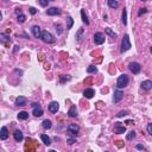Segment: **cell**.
Returning <instances> with one entry per match:
<instances>
[{"mask_svg":"<svg viewBox=\"0 0 152 152\" xmlns=\"http://www.w3.org/2000/svg\"><path fill=\"white\" fill-rule=\"evenodd\" d=\"M131 48H132V45H131V42H130V36L128 34H125L123 38V42H121V50H120V52L124 54V52L130 50Z\"/></svg>","mask_w":152,"mask_h":152,"instance_id":"obj_1","label":"cell"},{"mask_svg":"<svg viewBox=\"0 0 152 152\" xmlns=\"http://www.w3.org/2000/svg\"><path fill=\"white\" fill-rule=\"evenodd\" d=\"M128 76L126 75V74H123V75H120L118 77V81H117V87H118L119 89L121 88H125L127 85H128Z\"/></svg>","mask_w":152,"mask_h":152,"instance_id":"obj_2","label":"cell"},{"mask_svg":"<svg viewBox=\"0 0 152 152\" xmlns=\"http://www.w3.org/2000/svg\"><path fill=\"white\" fill-rule=\"evenodd\" d=\"M41 38H42V41L44 43H54V41H55V38H54V36L50 33V32H48V31H42V36H41Z\"/></svg>","mask_w":152,"mask_h":152,"instance_id":"obj_3","label":"cell"},{"mask_svg":"<svg viewBox=\"0 0 152 152\" xmlns=\"http://www.w3.org/2000/svg\"><path fill=\"white\" fill-rule=\"evenodd\" d=\"M128 69L131 70V72H133V74H139L140 70H141V65H140L138 62H131V63L128 64Z\"/></svg>","mask_w":152,"mask_h":152,"instance_id":"obj_4","label":"cell"},{"mask_svg":"<svg viewBox=\"0 0 152 152\" xmlns=\"http://www.w3.org/2000/svg\"><path fill=\"white\" fill-rule=\"evenodd\" d=\"M32 107H33V110H32V113H33L34 117H42L43 115V108L42 106L39 105V103H37V102H34V103H32Z\"/></svg>","mask_w":152,"mask_h":152,"instance_id":"obj_5","label":"cell"},{"mask_svg":"<svg viewBox=\"0 0 152 152\" xmlns=\"http://www.w3.org/2000/svg\"><path fill=\"white\" fill-rule=\"evenodd\" d=\"M94 43L96 44V45H101L105 43V36L102 32H95L94 34Z\"/></svg>","mask_w":152,"mask_h":152,"instance_id":"obj_6","label":"cell"},{"mask_svg":"<svg viewBox=\"0 0 152 152\" xmlns=\"http://www.w3.org/2000/svg\"><path fill=\"white\" fill-rule=\"evenodd\" d=\"M124 97V93L121 92V90H115L114 92V95H113V102L114 103H118V102H120L121 100H123Z\"/></svg>","mask_w":152,"mask_h":152,"instance_id":"obj_7","label":"cell"},{"mask_svg":"<svg viewBox=\"0 0 152 152\" xmlns=\"http://www.w3.org/2000/svg\"><path fill=\"white\" fill-rule=\"evenodd\" d=\"M114 132L118 133V134H121V133H125L126 132V127L121 125V123H115L114 125Z\"/></svg>","mask_w":152,"mask_h":152,"instance_id":"obj_8","label":"cell"},{"mask_svg":"<svg viewBox=\"0 0 152 152\" xmlns=\"http://www.w3.org/2000/svg\"><path fill=\"white\" fill-rule=\"evenodd\" d=\"M58 109H59V103L57 101H51L49 103V110L51 113H57Z\"/></svg>","mask_w":152,"mask_h":152,"instance_id":"obj_9","label":"cell"},{"mask_svg":"<svg viewBox=\"0 0 152 152\" xmlns=\"http://www.w3.org/2000/svg\"><path fill=\"white\" fill-rule=\"evenodd\" d=\"M62 13V11L59 9H57V7H50V9L47 10V14L48 16H58V14H61Z\"/></svg>","mask_w":152,"mask_h":152,"instance_id":"obj_10","label":"cell"},{"mask_svg":"<svg viewBox=\"0 0 152 152\" xmlns=\"http://www.w3.org/2000/svg\"><path fill=\"white\" fill-rule=\"evenodd\" d=\"M79 130H80V128H79V126H77L76 124H71V125H69V126H68V132H69L71 135L77 134Z\"/></svg>","mask_w":152,"mask_h":152,"instance_id":"obj_11","label":"cell"},{"mask_svg":"<svg viewBox=\"0 0 152 152\" xmlns=\"http://www.w3.org/2000/svg\"><path fill=\"white\" fill-rule=\"evenodd\" d=\"M9 135H10V133H9L7 127L3 126V127H1V131H0V139H1V140H6L7 138H9Z\"/></svg>","mask_w":152,"mask_h":152,"instance_id":"obj_12","label":"cell"},{"mask_svg":"<svg viewBox=\"0 0 152 152\" xmlns=\"http://www.w3.org/2000/svg\"><path fill=\"white\" fill-rule=\"evenodd\" d=\"M16 105L17 106H26L27 105V99L25 96H18L16 99Z\"/></svg>","mask_w":152,"mask_h":152,"instance_id":"obj_13","label":"cell"},{"mask_svg":"<svg viewBox=\"0 0 152 152\" xmlns=\"http://www.w3.org/2000/svg\"><path fill=\"white\" fill-rule=\"evenodd\" d=\"M32 33H33V36L36 38H41V36H42V30H41V27L38 25H34L32 26Z\"/></svg>","mask_w":152,"mask_h":152,"instance_id":"obj_14","label":"cell"},{"mask_svg":"<svg viewBox=\"0 0 152 152\" xmlns=\"http://www.w3.org/2000/svg\"><path fill=\"white\" fill-rule=\"evenodd\" d=\"M95 95V90H94L93 88H87L83 92V96L87 97V99H92V97Z\"/></svg>","mask_w":152,"mask_h":152,"instance_id":"obj_15","label":"cell"},{"mask_svg":"<svg viewBox=\"0 0 152 152\" xmlns=\"http://www.w3.org/2000/svg\"><path fill=\"white\" fill-rule=\"evenodd\" d=\"M13 137H14V140H16L17 143H20L21 140L24 139V135H23V133H21L19 130H16V131H14V133H13Z\"/></svg>","mask_w":152,"mask_h":152,"instance_id":"obj_16","label":"cell"},{"mask_svg":"<svg viewBox=\"0 0 152 152\" xmlns=\"http://www.w3.org/2000/svg\"><path fill=\"white\" fill-rule=\"evenodd\" d=\"M141 88L144 90H150V89H152V81H150V80L143 81L141 82Z\"/></svg>","mask_w":152,"mask_h":152,"instance_id":"obj_17","label":"cell"},{"mask_svg":"<svg viewBox=\"0 0 152 152\" xmlns=\"http://www.w3.org/2000/svg\"><path fill=\"white\" fill-rule=\"evenodd\" d=\"M68 115L70 118H76L77 117V108H76V106H71L70 107V109L68 110Z\"/></svg>","mask_w":152,"mask_h":152,"instance_id":"obj_18","label":"cell"},{"mask_svg":"<svg viewBox=\"0 0 152 152\" xmlns=\"http://www.w3.org/2000/svg\"><path fill=\"white\" fill-rule=\"evenodd\" d=\"M107 5L109 9H118L119 7V3L117 0H107Z\"/></svg>","mask_w":152,"mask_h":152,"instance_id":"obj_19","label":"cell"},{"mask_svg":"<svg viewBox=\"0 0 152 152\" xmlns=\"http://www.w3.org/2000/svg\"><path fill=\"white\" fill-rule=\"evenodd\" d=\"M41 139H42V141L44 143V145H47V146H49V145L51 144L50 137H48L47 134H42V135H41Z\"/></svg>","mask_w":152,"mask_h":152,"instance_id":"obj_20","label":"cell"},{"mask_svg":"<svg viewBox=\"0 0 152 152\" xmlns=\"http://www.w3.org/2000/svg\"><path fill=\"white\" fill-rule=\"evenodd\" d=\"M18 119L19 120H26V119H29V113L25 112V110H21L18 113Z\"/></svg>","mask_w":152,"mask_h":152,"instance_id":"obj_21","label":"cell"},{"mask_svg":"<svg viewBox=\"0 0 152 152\" xmlns=\"http://www.w3.org/2000/svg\"><path fill=\"white\" fill-rule=\"evenodd\" d=\"M81 17H82V21L86 23L87 25H89V20H88V17H87V14H86L85 10H81Z\"/></svg>","mask_w":152,"mask_h":152,"instance_id":"obj_22","label":"cell"},{"mask_svg":"<svg viewBox=\"0 0 152 152\" xmlns=\"http://www.w3.org/2000/svg\"><path fill=\"white\" fill-rule=\"evenodd\" d=\"M105 31H106V33L108 34V36H110L112 38H117V37H118V34L115 33V32H113V31H112V30H110L109 27H106Z\"/></svg>","mask_w":152,"mask_h":152,"instance_id":"obj_23","label":"cell"},{"mask_svg":"<svg viewBox=\"0 0 152 152\" xmlns=\"http://www.w3.org/2000/svg\"><path fill=\"white\" fill-rule=\"evenodd\" d=\"M135 137H137L135 131H130V133H127V135H126V139L127 140H132V139H134Z\"/></svg>","mask_w":152,"mask_h":152,"instance_id":"obj_24","label":"cell"},{"mask_svg":"<svg viewBox=\"0 0 152 152\" xmlns=\"http://www.w3.org/2000/svg\"><path fill=\"white\" fill-rule=\"evenodd\" d=\"M17 20L18 23H24V21L26 20V17H25V14H23V13H19V14H17Z\"/></svg>","mask_w":152,"mask_h":152,"instance_id":"obj_25","label":"cell"},{"mask_svg":"<svg viewBox=\"0 0 152 152\" xmlns=\"http://www.w3.org/2000/svg\"><path fill=\"white\" fill-rule=\"evenodd\" d=\"M51 126H52V124H51V121L50 120H44L43 121V127L45 128V130H49V128H51Z\"/></svg>","mask_w":152,"mask_h":152,"instance_id":"obj_26","label":"cell"},{"mask_svg":"<svg viewBox=\"0 0 152 152\" xmlns=\"http://www.w3.org/2000/svg\"><path fill=\"white\" fill-rule=\"evenodd\" d=\"M121 19H123L124 25H127V11H126L125 9H124L123 14H121Z\"/></svg>","mask_w":152,"mask_h":152,"instance_id":"obj_27","label":"cell"},{"mask_svg":"<svg viewBox=\"0 0 152 152\" xmlns=\"http://www.w3.org/2000/svg\"><path fill=\"white\" fill-rule=\"evenodd\" d=\"M96 67H95V65H89L88 68H87V72H88V74H92V72H96Z\"/></svg>","mask_w":152,"mask_h":152,"instance_id":"obj_28","label":"cell"},{"mask_svg":"<svg viewBox=\"0 0 152 152\" xmlns=\"http://www.w3.org/2000/svg\"><path fill=\"white\" fill-rule=\"evenodd\" d=\"M82 33H83V29H79L77 33H76V39L77 41H81L82 39Z\"/></svg>","mask_w":152,"mask_h":152,"instance_id":"obj_29","label":"cell"},{"mask_svg":"<svg viewBox=\"0 0 152 152\" xmlns=\"http://www.w3.org/2000/svg\"><path fill=\"white\" fill-rule=\"evenodd\" d=\"M127 114H128V110H120V112L117 114V117H118V118H123V117L127 115Z\"/></svg>","mask_w":152,"mask_h":152,"instance_id":"obj_30","label":"cell"},{"mask_svg":"<svg viewBox=\"0 0 152 152\" xmlns=\"http://www.w3.org/2000/svg\"><path fill=\"white\" fill-rule=\"evenodd\" d=\"M72 24H74V20H72L71 17H68V26L67 29H71L72 27Z\"/></svg>","mask_w":152,"mask_h":152,"instance_id":"obj_31","label":"cell"},{"mask_svg":"<svg viewBox=\"0 0 152 152\" xmlns=\"http://www.w3.org/2000/svg\"><path fill=\"white\" fill-rule=\"evenodd\" d=\"M49 1H50V0H38V3H39V5H41V6H43V7H45V6H48V4H49Z\"/></svg>","mask_w":152,"mask_h":152,"instance_id":"obj_32","label":"cell"},{"mask_svg":"<svg viewBox=\"0 0 152 152\" xmlns=\"http://www.w3.org/2000/svg\"><path fill=\"white\" fill-rule=\"evenodd\" d=\"M146 12H147V9H140V11L138 12V16L140 17V16H143L144 13H146Z\"/></svg>","mask_w":152,"mask_h":152,"instance_id":"obj_33","label":"cell"},{"mask_svg":"<svg viewBox=\"0 0 152 152\" xmlns=\"http://www.w3.org/2000/svg\"><path fill=\"white\" fill-rule=\"evenodd\" d=\"M29 11H30V13H31V14H36V13H37V10L34 9V7H30Z\"/></svg>","mask_w":152,"mask_h":152,"instance_id":"obj_34","label":"cell"},{"mask_svg":"<svg viewBox=\"0 0 152 152\" xmlns=\"http://www.w3.org/2000/svg\"><path fill=\"white\" fill-rule=\"evenodd\" d=\"M147 132L152 135V123H151V124H148V125H147Z\"/></svg>","mask_w":152,"mask_h":152,"instance_id":"obj_35","label":"cell"},{"mask_svg":"<svg viewBox=\"0 0 152 152\" xmlns=\"http://www.w3.org/2000/svg\"><path fill=\"white\" fill-rule=\"evenodd\" d=\"M64 75H62L61 76V82H64V81H69L70 80V77H69V76H67V77H63Z\"/></svg>","mask_w":152,"mask_h":152,"instance_id":"obj_36","label":"cell"},{"mask_svg":"<svg viewBox=\"0 0 152 152\" xmlns=\"http://www.w3.org/2000/svg\"><path fill=\"white\" fill-rule=\"evenodd\" d=\"M74 143H76L75 139H68V144H69V145H72Z\"/></svg>","mask_w":152,"mask_h":152,"instance_id":"obj_37","label":"cell"},{"mask_svg":"<svg viewBox=\"0 0 152 152\" xmlns=\"http://www.w3.org/2000/svg\"><path fill=\"white\" fill-rule=\"evenodd\" d=\"M135 147H137V150H144V146L143 145H140V144H138Z\"/></svg>","mask_w":152,"mask_h":152,"instance_id":"obj_38","label":"cell"},{"mask_svg":"<svg viewBox=\"0 0 152 152\" xmlns=\"http://www.w3.org/2000/svg\"><path fill=\"white\" fill-rule=\"evenodd\" d=\"M126 124H127V125H132V124H133V121H132V120H127Z\"/></svg>","mask_w":152,"mask_h":152,"instance_id":"obj_39","label":"cell"},{"mask_svg":"<svg viewBox=\"0 0 152 152\" xmlns=\"http://www.w3.org/2000/svg\"><path fill=\"white\" fill-rule=\"evenodd\" d=\"M16 13H17V14H19V13H21V11L19 9H16Z\"/></svg>","mask_w":152,"mask_h":152,"instance_id":"obj_40","label":"cell"},{"mask_svg":"<svg viewBox=\"0 0 152 152\" xmlns=\"http://www.w3.org/2000/svg\"><path fill=\"white\" fill-rule=\"evenodd\" d=\"M150 51H151V52H152V47H151V48H150Z\"/></svg>","mask_w":152,"mask_h":152,"instance_id":"obj_41","label":"cell"},{"mask_svg":"<svg viewBox=\"0 0 152 152\" xmlns=\"http://www.w3.org/2000/svg\"><path fill=\"white\" fill-rule=\"evenodd\" d=\"M141 1H147V0H141Z\"/></svg>","mask_w":152,"mask_h":152,"instance_id":"obj_42","label":"cell"}]
</instances>
